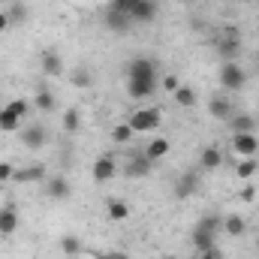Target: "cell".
<instances>
[{
	"instance_id": "6da1fadb",
	"label": "cell",
	"mask_w": 259,
	"mask_h": 259,
	"mask_svg": "<svg viewBox=\"0 0 259 259\" xmlns=\"http://www.w3.org/2000/svg\"><path fill=\"white\" fill-rule=\"evenodd\" d=\"M127 81H160V64L151 55H136L127 64Z\"/></svg>"
},
{
	"instance_id": "7a4b0ae2",
	"label": "cell",
	"mask_w": 259,
	"mask_h": 259,
	"mask_svg": "<svg viewBox=\"0 0 259 259\" xmlns=\"http://www.w3.org/2000/svg\"><path fill=\"white\" fill-rule=\"evenodd\" d=\"M217 55L223 61H238V55H241V33H238V27H223L220 30Z\"/></svg>"
},
{
	"instance_id": "3957f363",
	"label": "cell",
	"mask_w": 259,
	"mask_h": 259,
	"mask_svg": "<svg viewBox=\"0 0 259 259\" xmlns=\"http://www.w3.org/2000/svg\"><path fill=\"white\" fill-rule=\"evenodd\" d=\"M244 81H247V72L238 66V61H223L220 66V84H223V91H241L244 88Z\"/></svg>"
},
{
	"instance_id": "277c9868",
	"label": "cell",
	"mask_w": 259,
	"mask_h": 259,
	"mask_svg": "<svg viewBox=\"0 0 259 259\" xmlns=\"http://www.w3.org/2000/svg\"><path fill=\"white\" fill-rule=\"evenodd\" d=\"M130 127L136 130V133H151V130L160 127V109H133L130 112Z\"/></svg>"
},
{
	"instance_id": "5b68a950",
	"label": "cell",
	"mask_w": 259,
	"mask_h": 259,
	"mask_svg": "<svg viewBox=\"0 0 259 259\" xmlns=\"http://www.w3.org/2000/svg\"><path fill=\"white\" fill-rule=\"evenodd\" d=\"M91 175H94V181H97V184H106V181H112V178L118 175V163H115V154H112V151L100 154V157L94 160V169H91Z\"/></svg>"
},
{
	"instance_id": "8992f818",
	"label": "cell",
	"mask_w": 259,
	"mask_h": 259,
	"mask_svg": "<svg viewBox=\"0 0 259 259\" xmlns=\"http://www.w3.org/2000/svg\"><path fill=\"white\" fill-rule=\"evenodd\" d=\"M18 136H21V145L30 148V151H39V148H46V142H49V130L42 127V124H30V127L18 130Z\"/></svg>"
},
{
	"instance_id": "52a82bcc",
	"label": "cell",
	"mask_w": 259,
	"mask_h": 259,
	"mask_svg": "<svg viewBox=\"0 0 259 259\" xmlns=\"http://www.w3.org/2000/svg\"><path fill=\"white\" fill-rule=\"evenodd\" d=\"M103 24H106L112 33H124V30H130V24H133V15L121 12V9H115V6H106V12H103Z\"/></svg>"
},
{
	"instance_id": "ba28073f",
	"label": "cell",
	"mask_w": 259,
	"mask_h": 259,
	"mask_svg": "<svg viewBox=\"0 0 259 259\" xmlns=\"http://www.w3.org/2000/svg\"><path fill=\"white\" fill-rule=\"evenodd\" d=\"M232 151H235L238 157H256L259 154L256 133H235V136H232Z\"/></svg>"
},
{
	"instance_id": "9c48e42d",
	"label": "cell",
	"mask_w": 259,
	"mask_h": 259,
	"mask_svg": "<svg viewBox=\"0 0 259 259\" xmlns=\"http://www.w3.org/2000/svg\"><path fill=\"white\" fill-rule=\"evenodd\" d=\"M46 193H49V199H55V202H66L72 196V184H69V178H64V175H52V178H46Z\"/></svg>"
},
{
	"instance_id": "30bf717a",
	"label": "cell",
	"mask_w": 259,
	"mask_h": 259,
	"mask_svg": "<svg viewBox=\"0 0 259 259\" xmlns=\"http://www.w3.org/2000/svg\"><path fill=\"white\" fill-rule=\"evenodd\" d=\"M154 169V160H148L145 154H130L127 166H124V175L127 178H148Z\"/></svg>"
},
{
	"instance_id": "8fae6325",
	"label": "cell",
	"mask_w": 259,
	"mask_h": 259,
	"mask_svg": "<svg viewBox=\"0 0 259 259\" xmlns=\"http://www.w3.org/2000/svg\"><path fill=\"white\" fill-rule=\"evenodd\" d=\"M223 160H226V154H223L217 145H208V148H202V154H199V169H202V172H214V169L223 166Z\"/></svg>"
},
{
	"instance_id": "7c38bea8",
	"label": "cell",
	"mask_w": 259,
	"mask_h": 259,
	"mask_svg": "<svg viewBox=\"0 0 259 259\" xmlns=\"http://www.w3.org/2000/svg\"><path fill=\"white\" fill-rule=\"evenodd\" d=\"M226 130L235 136V133H253L256 130V118L250 112H235L229 121H226Z\"/></svg>"
},
{
	"instance_id": "4fadbf2b",
	"label": "cell",
	"mask_w": 259,
	"mask_h": 259,
	"mask_svg": "<svg viewBox=\"0 0 259 259\" xmlns=\"http://www.w3.org/2000/svg\"><path fill=\"white\" fill-rule=\"evenodd\" d=\"M208 112H211V118H217V121H229L232 115H235V106H232V100L229 97H214L211 103H208Z\"/></svg>"
},
{
	"instance_id": "5bb4252c",
	"label": "cell",
	"mask_w": 259,
	"mask_h": 259,
	"mask_svg": "<svg viewBox=\"0 0 259 259\" xmlns=\"http://www.w3.org/2000/svg\"><path fill=\"white\" fill-rule=\"evenodd\" d=\"M196 190H199V172H184L175 181V196L178 199H190V196H196Z\"/></svg>"
},
{
	"instance_id": "9a60e30c",
	"label": "cell",
	"mask_w": 259,
	"mask_h": 259,
	"mask_svg": "<svg viewBox=\"0 0 259 259\" xmlns=\"http://www.w3.org/2000/svg\"><path fill=\"white\" fill-rule=\"evenodd\" d=\"M49 175H46V166H24V169H15V178L12 181H18V184H36V181H46Z\"/></svg>"
},
{
	"instance_id": "2e32d148",
	"label": "cell",
	"mask_w": 259,
	"mask_h": 259,
	"mask_svg": "<svg viewBox=\"0 0 259 259\" xmlns=\"http://www.w3.org/2000/svg\"><path fill=\"white\" fill-rule=\"evenodd\" d=\"M39 66H42V72H46L49 78H58V75L64 72V61H61V55H58V52H42Z\"/></svg>"
},
{
	"instance_id": "e0dca14e",
	"label": "cell",
	"mask_w": 259,
	"mask_h": 259,
	"mask_svg": "<svg viewBox=\"0 0 259 259\" xmlns=\"http://www.w3.org/2000/svg\"><path fill=\"white\" fill-rule=\"evenodd\" d=\"M157 88H160V81H127L130 100H148V97H154Z\"/></svg>"
},
{
	"instance_id": "ac0fdd59",
	"label": "cell",
	"mask_w": 259,
	"mask_h": 259,
	"mask_svg": "<svg viewBox=\"0 0 259 259\" xmlns=\"http://www.w3.org/2000/svg\"><path fill=\"white\" fill-rule=\"evenodd\" d=\"M169 148H172V142H169V139L154 136V139L145 145V151H142V154H145L148 160H160V157H166V154H169Z\"/></svg>"
},
{
	"instance_id": "d6986e66",
	"label": "cell",
	"mask_w": 259,
	"mask_h": 259,
	"mask_svg": "<svg viewBox=\"0 0 259 259\" xmlns=\"http://www.w3.org/2000/svg\"><path fill=\"white\" fill-rule=\"evenodd\" d=\"M157 12H160V3L157 0H139V6L133 9V21H154L157 18Z\"/></svg>"
},
{
	"instance_id": "ffe728a7",
	"label": "cell",
	"mask_w": 259,
	"mask_h": 259,
	"mask_svg": "<svg viewBox=\"0 0 259 259\" xmlns=\"http://www.w3.org/2000/svg\"><path fill=\"white\" fill-rule=\"evenodd\" d=\"M223 232L232 235V238H241V235L247 232V220H244L241 214H226V217H223Z\"/></svg>"
},
{
	"instance_id": "44dd1931",
	"label": "cell",
	"mask_w": 259,
	"mask_h": 259,
	"mask_svg": "<svg viewBox=\"0 0 259 259\" xmlns=\"http://www.w3.org/2000/svg\"><path fill=\"white\" fill-rule=\"evenodd\" d=\"M193 247H196V253L217 247V235L208 232V229H202V226H193Z\"/></svg>"
},
{
	"instance_id": "7402d4cb",
	"label": "cell",
	"mask_w": 259,
	"mask_h": 259,
	"mask_svg": "<svg viewBox=\"0 0 259 259\" xmlns=\"http://www.w3.org/2000/svg\"><path fill=\"white\" fill-rule=\"evenodd\" d=\"M106 214H109V220H115V223L127 220L130 217V202H124V199H106Z\"/></svg>"
},
{
	"instance_id": "603a6c76",
	"label": "cell",
	"mask_w": 259,
	"mask_h": 259,
	"mask_svg": "<svg viewBox=\"0 0 259 259\" xmlns=\"http://www.w3.org/2000/svg\"><path fill=\"white\" fill-rule=\"evenodd\" d=\"M172 100H175V106H178V109H196V103H199L196 91H193V88H187V84H181V88L172 94Z\"/></svg>"
},
{
	"instance_id": "cb8c5ba5",
	"label": "cell",
	"mask_w": 259,
	"mask_h": 259,
	"mask_svg": "<svg viewBox=\"0 0 259 259\" xmlns=\"http://www.w3.org/2000/svg\"><path fill=\"white\" fill-rule=\"evenodd\" d=\"M15 229H18V214H15V208H12V205L0 208V235H12Z\"/></svg>"
},
{
	"instance_id": "d4e9b609",
	"label": "cell",
	"mask_w": 259,
	"mask_h": 259,
	"mask_svg": "<svg viewBox=\"0 0 259 259\" xmlns=\"http://www.w3.org/2000/svg\"><path fill=\"white\" fill-rule=\"evenodd\" d=\"M55 106H58V97L52 94V91H36V97H33V109L36 112H55Z\"/></svg>"
},
{
	"instance_id": "484cf974",
	"label": "cell",
	"mask_w": 259,
	"mask_h": 259,
	"mask_svg": "<svg viewBox=\"0 0 259 259\" xmlns=\"http://www.w3.org/2000/svg\"><path fill=\"white\" fill-rule=\"evenodd\" d=\"M259 172V163H256V157H241V163L235 166V175L241 178V181H250L253 175Z\"/></svg>"
},
{
	"instance_id": "4316f807",
	"label": "cell",
	"mask_w": 259,
	"mask_h": 259,
	"mask_svg": "<svg viewBox=\"0 0 259 259\" xmlns=\"http://www.w3.org/2000/svg\"><path fill=\"white\" fill-rule=\"evenodd\" d=\"M81 130V112L78 109H66L64 112V133L66 136H75Z\"/></svg>"
},
{
	"instance_id": "83f0119b",
	"label": "cell",
	"mask_w": 259,
	"mask_h": 259,
	"mask_svg": "<svg viewBox=\"0 0 259 259\" xmlns=\"http://www.w3.org/2000/svg\"><path fill=\"white\" fill-rule=\"evenodd\" d=\"M81 250H84V244H81L78 235H64V238H61V253H64V256H78Z\"/></svg>"
},
{
	"instance_id": "f1b7e54d",
	"label": "cell",
	"mask_w": 259,
	"mask_h": 259,
	"mask_svg": "<svg viewBox=\"0 0 259 259\" xmlns=\"http://www.w3.org/2000/svg\"><path fill=\"white\" fill-rule=\"evenodd\" d=\"M0 130H3V133H18V130H21V118H15L6 106L0 109Z\"/></svg>"
},
{
	"instance_id": "f546056e",
	"label": "cell",
	"mask_w": 259,
	"mask_h": 259,
	"mask_svg": "<svg viewBox=\"0 0 259 259\" xmlns=\"http://www.w3.org/2000/svg\"><path fill=\"white\" fill-rule=\"evenodd\" d=\"M133 136H136V130L130 127V124H118V127L112 130V142H115V145H130Z\"/></svg>"
},
{
	"instance_id": "4dcf8cb0",
	"label": "cell",
	"mask_w": 259,
	"mask_h": 259,
	"mask_svg": "<svg viewBox=\"0 0 259 259\" xmlns=\"http://www.w3.org/2000/svg\"><path fill=\"white\" fill-rule=\"evenodd\" d=\"M6 109H9V112H12L15 118H21V121H24V118H27V115L33 112V103H30V100H12V103H9Z\"/></svg>"
},
{
	"instance_id": "1f68e13d",
	"label": "cell",
	"mask_w": 259,
	"mask_h": 259,
	"mask_svg": "<svg viewBox=\"0 0 259 259\" xmlns=\"http://www.w3.org/2000/svg\"><path fill=\"white\" fill-rule=\"evenodd\" d=\"M91 84H94V75H91V69L78 66V69L72 72V88H91Z\"/></svg>"
},
{
	"instance_id": "d6a6232c",
	"label": "cell",
	"mask_w": 259,
	"mask_h": 259,
	"mask_svg": "<svg viewBox=\"0 0 259 259\" xmlns=\"http://www.w3.org/2000/svg\"><path fill=\"white\" fill-rule=\"evenodd\" d=\"M6 15H9V21H12V24H18V21H24V18H27V6H24V3H12V6L6 9Z\"/></svg>"
},
{
	"instance_id": "836d02e7",
	"label": "cell",
	"mask_w": 259,
	"mask_h": 259,
	"mask_svg": "<svg viewBox=\"0 0 259 259\" xmlns=\"http://www.w3.org/2000/svg\"><path fill=\"white\" fill-rule=\"evenodd\" d=\"M109 6H115V9H121V12H127V15H133V9L139 6V0H112Z\"/></svg>"
},
{
	"instance_id": "e575fe53",
	"label": "cell",
	"mask_w": 259,
	"mask_h": 259,
	"mask_svg": "<svg viewBox=\"0 0 259 259\" xmlns=\"http://www.w3.org/2000/svg\"><path fill=\"white\" fill-rule=\"evenodd\" d=\"M160 84H163V88H166L169 94H175V91L181 88V81H178V75H163V78H160Z\"/></svg>"
},
{
	"instance_id": "d590c367",
	"label": "cell",
	"mask_w": 259,
	"mask_h": 259,
	"mask_svg": "<svg viewBox=\"0 0 259 259\" xmlns=\"http://www.w3.org/2000/svg\"><path fill=\"white\" fill-rule=\"evenodd\" d=\"M12 178H15V166L12 163H0V184H6Z\"/></svg>"
},
{
	"instance_id": "8d00e7d4",
	"label": "cell",
	"mask_w": 259,
	"mask_h": 259,
	"mask_svg": "<svg viewBox=\"0 0 259 259\" xmlns=\"http://www.w3.org/2000/svg\"><path fill=\"white\" fill-rule=\"evenodd\" d=\"M100 259H130L124 250H106V253H100Z\"/></svg>"
},
{
	"instance_id": "74e56055",
	"label": "cell",
	"mask_w": 259,
	"mask_h": 259,
	"mask_svg": "<svg viewBox=\"0 0 259 259\" xmlns=\"http://www.w3.org/2000/svg\"><path fill=\"white\" fill-rule=\"evenodd\" d=\"M199 259H223V253H220L217 247H211V250H202V253H199Z\"/></svg>"
},
{
	"instance_id": "f35d334b",
	"label": "cell",
	"mask_w": 259,
	"mask_h": 259,
	"mask_svg": "<svg viewBox=\"0 0 259 259\" xmlns=\"http://www.w3.org/2000/svg\"><path fill=\"white\" fill-rule=\"evenodd\" d=\"M9 27H12V21H9V15L0 9V33H3V30H9Z\"/></svg>"
},
{
	"instance_id": "ab89813d",
	"label": "cell",
	"mask_w": 259,
	"mask_h": 259,
	"mask_svg": "<svg viewBox=\"0 0 259 259\" xmlns=\"http://www.w3.org/2000/svg\"><path fill=\"white\" fill-rule=\"evenodd\" d=\"M253 196H256L253 187H244V190H241V199H247V202H253Z\"/></svg>"
},
{
	"instance_id": "60d3db41",
	"label": "cell",
	"mask_w": 259,
	"mask_h": 259,
	"mask_svg": "<svg viewBox=\"0 0 259 259\" xmlns=\"http://www.w3.org/2000/svg\"><path fill=\"white\" fill-rule=\"evenodd\" d=\"M163 259H178V256H172V253H169V256H163Z\"/></svg>"
},
{
	"instance_id": "b9f144b4",
	"label": "cell",
	"mask_w": 259,
	"mask_h": 259,
	"mask_svg": "<svg viewBox=\"0 0 259 259\" xmlns=\"http://www.w3.org/2000/svg\"><path fill=\"white\" fill-rule=\"evenodd\" d=\"M256 250H259V241H256Z\"/></svg>"
},
{
	"instance_id": "7bdbcfd3",
	"label": "cell",
	"mask_w": 259,
	"mask_h": 259,
	"mask_svg": "<svg viewBox=\"0 0 259 259\" xmlns=\"http://www.w3.org/2000/svg\"><path fill=\"white\" fill-rule=\"evenodd\" d=\"M244 3H250V0H244Z\"/></svg>"
},
{
	"instance_id": "ee69618b",
	"label": "cell",
	"mask_w": 259,
	"mask_h": 259,
	"mask_svg": "<svg viewBox=\"0 0 259 259\" xmlns=\"http://www.w3.org/2000/svg\"><path fill=\"white\" fill-rule=\"evenodd\" d=\"M256 61H259V55H256Z\"/></svg>"
}]
</instances>
